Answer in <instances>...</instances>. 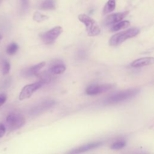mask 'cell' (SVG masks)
<instances>
[{
	"instance_id": "obj_1",
	"label": "cell",
	"mask_w": 154,
	"mask_h": 154,
	"mask_svg": "<svg viewBox=\"0 0 154 154\" xmlns=\"http://www.w3.org/2000/svg\"><path fill=\"white\" fill-rule=\"evenodd\" d=\"M140 90L138 88H132L119 91L106 98L103 103L106 105L118 103L134 97L140 93Z\"/></svg>"
},
{
	"instance_id": "obj_2",
	"label": "cell",
	"mask_w": 154,
	"mask_h": 154,
	"mask_svg": "<svg viewBox=\"0 0 154 154\" xmlns=\"http://www.w3.org/2000/svg\"><path fill=\"white\" fill-rule=\"evenodd\" d=\"M140 32L138 28H131L125 31L118 32L113 35L109 40V44L111 46H116L120 45L125 40L137 35Z\"/></svg>"
},
{
	"instance_id": "obj_3",
	"label": "cell",
	"mask_w": 154,
	"mask_h": 154,
	"mask_svg": "<svg viewBox=\"0 0 154 154\" xmlns=\"http://www.w3.org/2000/svg\"><path fill=\"white\" fill-rule=\"evenodd\" d=\"M78 19L83 23L85 26L88 35L96 36L100 32V28L97 23L91 17L85 14H80Z\"/></svg>"
},
{
	"instance_id": "obj_4",
	"label": "cell",
	"mask_w": 154,
	"mask_h": 154,
	"mask_svg": "<svg viewBox=\"0 0 154 154\" xmlns=\"http://www.w3.org/2000/svg\"><path fill=\"white\" fill-rule=\"evenodd\" d=\"M7 128L10 131H15L22 127L25 123V117L17 112H10L6 117Z\"/></svg>"
},
{
	"instance_id": "obj_5",
	"label": "cell",
	"mask_w": 154,
	"mask_h": 154,
	"mask_svg": "<svg viewBox=\"0 0 154 154\" xmlns=\"http://www.w3.org/2000/svg\"><path fill=\"white\" fill-rule=\"evenodd\" d=\"M63 32V28L60 26H57L47 31L40 35V38L42 42L46 44H52L55 40Z\"/></svg>"
},
{
	"instance_id": "obj_6",
	"label": "cell",
	"mask_w": 154,
	"mask_h": 154,
	"mask_svg": "<svg viewBox=\"0 0 154 154\" xmlns=\"http://www.w3.org/2000/svg\"><path fill=\"white\" fill-rule=\"evenodd\" d=\"M43 84V82L40 81L34 83H32V84H29L25 85L21 90L20 93L19 94V100H22L29 98L35 91H37L42 86Z\"/></svg>"
},
{
	"instance_id": "obj_7",
	"label": "cell",
	"mask_w": 154,
	"mask_h": 154,
	"mask_svg": "<svg viewBox=\"0 0 154 154\" xmlns=\"http://www.w3.org/2000/svg\"><path fill=\"white\" fill-rule=\"evenodd\" d=\"M55 103L54 100L51 99L41 101L31 109L30 113L32 115H39L42 114L45 111H46L52 108L55 105Z\"/></svg>"
},
{
	"instance_id": "obj_8",
	"label": "cell",
	"mask_w": 154,
	"mask_h": 154,
	"mask_svg": "<svg viewBox=\"0 0 154 154\" xmlns=\"http://www.w3.org/2000/svg\"><path fill=\"white\" fill-rule=\"evenodd\" d=\"M114 87L113 84H105L102 85H91L88 87L85 90V93L88 95L94 96L97 95L111 90Z\"/></svg>"
},
{
	"instance_id": "obj_9",
	"label": "cell",
	"mask_w": 154,
	"mask_h": 154,
	"mask_svg": "<svg viewBox=\"0 0 154 154\" xmlns=\"http://www.w3.org/2000/svg\"><path fill=\"white\" fill-rule=\"evenodd\" d=\"M128 14V11L111 14L106 17V19L104 20V24L106 26L115 24L121 21L123 19H124L127 16Z\"/></svg>"
},
{
	"instance_id": "obj_10",
	"label": "cell",
	"mask_w": 154,
	"mask_h": 154,
	"mask_svg": "<svg viewBox=\"0 0 154 154\" xmlns=\"http://www.w3.org/2000/svg\"><path fill=\"white\" fill-rule=\"evenodd\" d=\"M46 63L45 62H41L37 64L32 66L28 69H25L22 72L24 76L30 77L33 76H37L41 70L45 66Z\"/></svg>"
},
{
	"instance_id": "obj_11",
	"label": "cell",
	"mask_w": 154,
	"mask_h": 154,
	"mask_svg": "<svg viewBox=\"0 0 154 154\" xmlns=\"http://www.w3.org/2000/svg\"><path fill=\"white\" fill-rule=\"evenodd\" d=\"M102 142L101 141H96V142H92L90 143L84 145H82L78 148L75 149L73 150H72L71 151L69 152L68 153H80L82 152H85L94 149H96L100 146H102Z\"/></svg>"
},
{
	"instance_id": "obj_12",
	"label": "cell",
	"mask_w": 154,
	"mask_h": 154,
	"mask_svg": "<svg viewBox=\"0 0 154 154\" xmlns=\"http://www.w3.org/2000/svg\"><path fill=\"white\" fill-rule=\"evenodd\" d=\"M153 61L154 59L153 57H143L133 61L131 63V66L133 67H141L152 64Z\"/></svg>"
},
{
	"instance_id": "obj_13",
	"label": "cell",
	"mask_w": 154,
	"mask_h": 154,
	"mask_svg": "<svg viewBox=\"0 0 154 154\" xmlns=\"http://www.w3.org/2000/svg\"><path fill=\"white\" fill-rule=\"evenodd\" d=\"M66 70V66L63 63H58L54 64L49 69V72L52 75H60L64 72Z\"/></svg>"
},
{
	"instance_id": "obj_14",
	"label": "cell",
	"mask_w": 154,
	"mask_h": 154,
	"mask_svg": "<svg viewBox=\"0 0 154 154\" xmlns=\"http://www.w3.org/2000/svg\"><path fill=\"white\" fill-rule=\"evenodd\" d=\"M38 8L43 10H52L55 8V0H43L38 5Z\"/></svg>"
},
{
	"instance_id": "obj_15",
	"label": "cell",
	"mask_w": 154,
	"mask_h": 154,
	"mask_svg": "<svg viewBox=\"0 0 154 154\" xmlns=\"http://www.w3.org/2000/svg\"><path fill=\"white\" fill-rule=\"evenodd\" d=\"M130 25V22L128 20H124V21H120L114 25L111 28V31H117L122 29L126 28Z\"/></svg>"
},
{
	"instance_id": "obj_16",
	"label": "cell",
	"mask_w": 154,
	"mask_h": 154,
	"mask_svg": "<svg viewBox=\"0 0 154 154\" xmlns=\"http://www.w3.org/2000/svg\"><path fill=\"white\" fill-rule=\"evenodd\" d=\"M116 8V1L115 0H108L105 4L103 9V13L104 14H108L112 12Z\"/></svg>"
},
{
	"instance_id": "obj_17",
	"label": "cell",
	"mask_w": 154,
	"mask_h": 154,
	"mask_svg": "<svg viewBox=\"0 0 154 154\" xmlns=\"http://www.w3.org/2000/svg\"><path fill=\"white\" fill-rule=\"evenodd\" d=\"M19 49V46L16 43H10L7 48L6 52L8 55H13L15 54Z\"/></svg>"
},
{
	"instance_id": "obj_18",
	"label": "cell",
	"mask_w": 154,
	"mask_h": 154,
	"mask_svg": "<svg viewBox=\"0 0 154 154\" xmlns=\"http://www.w3.org/2000/svg\"><path fill=\"white\" fill-rule=\"evenodd\" d=\"M48 19V16L43 14L38 11H35L33 14V19L37 22L44 21Z\"/></svg>"
},
{
	"instance_id": "obj_19",
	"label": "cell",
	"mask_w": 154,
	"mask_h": 154,
	"mask_svg": "<svg viewBox=\"0 0 154 154\" xmlns=\"http://www.w3.org/2000/svg\"><path fill=\"white\" fill-rule=\"evenodd\" d=\"M10 70V64L7 60H4L2 62V74L7 75Z\"/></svg>"
},
{
	"instance_id": "obj_20",
	"label": "cell",
	"mask_w": 154,
	"mask_h": 154,
	"mask_svg": "<svg viewBox=\"0 0 154 154\" xmlns=\"http://www.w3.org/2000/svg\"><path fill=\"white\" fill-rule=\"evenodd\" d=\"M125 146H126V142L123 140H120V141H117L111 145V149H114V150L120 149L123 148Z\"/></svg>"
},
{
	"instance_id": "obj_21",
	"label": "cell",
	"mask_w": 154,
	"mask_h": 154,
	"mask_svg": "<svg viewBox=\"0 0 154 154\" xmlns=\"http://www.w3.org/2000/svg\"><path fill=\"white\" fill-rule=\"evenodd\" d=\"M21 9L23 11H26L29 7V0H20Z\"/></svg>"
},
{
	"instance_id": "obj_22",
	"label": "cell",
	"mask_w": 154,
	"mask_h": 154,
	"mask_svg": "<svg viewBox=\"0 0 154 154\" xmlns=\"http://www.w3.org/2000/svg\"><path fill=\"white\" fill-rule=\"evenodd\" d=\"M7 100V95L4 93H0V107L4 104Z\"/></svg>"
},
{
	"instance_id": "obj_23",
	"label": "cell",
	"mask_w": 154,
	"mask_h": 154,
	"mask_svg": "<svg viewBox=\"0 0 154 154\" xmlns=\"http://www.w3.org/2000/svg\"><path fill=\"white\" fill-rule=\"evenodd\" d=\"M6 128L4 125L2 123H0V138H2L5 134Z\"/></svg>"
},
{
	"instance_id": "obj_24",
	"label": "cell",
	"mask_w": 154,
	"mask_h": 154,
	"mask_svg": "<svg viewBox=\"0 0 154 154\" xmlns=\"http://www.w3.org/2000/svg\"><path fill=\"white\" fill-rule=\"evenodd\" d=\"M2 36H1V35L0 34V42H1V40H2Z\"/></svg>"
},
{
	"instance_id": "obj_25",
	"label": "cell",
	"mask_w": 154,
	"mask_h": 154,
	"mask_svg": "<svg viewBox=\"0 0 154 154\" xmlns=\"http://www.w3.org/2000/svg\"><path fill=\"white\" fill-rule=\"evenodd\" d=\"M1 1H2V0H0V4H1Z\"/></svg>"
}]
</instances>
